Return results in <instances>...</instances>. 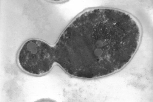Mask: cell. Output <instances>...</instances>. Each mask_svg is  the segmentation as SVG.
Instances as JSON below:
<instances>
[{
	"instance_id": "obj_1",
	"label": "cell",
	"mask_w": 153,
	"mask_h": 102,
	"mask_svg": "<svg viewBox=\"0 0 153 102\" xmlns=\"http://www.w3.org/2000/svg\"><path fill=\"white\" fill-rule=\"evenodd\" d=\"M142 30L126 12L111 8L87 10L78 16L54 46L55 62L70 75L103 77L122 69L138 50Z\"/></svg>"
},
{
	"instance_id": "obj_2",
	"label": "cell",
	"mask_w": 153,
	"mask_h": 102,
	"mask_svg": "<svg viewBox=\"0 0 153 102\" xmlns=\"http://www.w3.org/2000/svg\"><path fill=\"white\" fill-rule=\"evenodd\" d=\"M18 60L21 68L27 73L43 75L51 71L55 62L54 48L44 41L30 39L21 47Z\"/></svg>"
}]
</instances>
